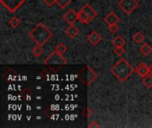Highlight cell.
<instances>
[{"instance_id":"cell-1","label":"cell","mask_w":152,"mask_h":128,"mask_svg":"<svg viewBox=\"0 0 152 128\" xmlns=\"http://www.w3.org/2000/svg\"><path fill=\"white\" fill-rule=\"evenodd\" d=\"M110 71L119 81L125 82L134 72V69L126 59L121 58L111 67Z\"/></svg>"},{"instance_id":"cell-2","label":"cell","mask_w":152,"mask_h":128,"mask_svg":"<svg viewBox=\"0 0 152 128\" xmlns=\"http://www.w3.org/2000/svg\"><path fill=\"white\" fill-rule=\"evenodd\" d=\"M31 39L38 45L43 46L50 38L53 37V33L45 27V24L39 22L28 34Z\"/></svg>"},{"instance_id":"cell-3","label":"cell","mask_w":152,"mask_h":128,"mask_svg":"<svg viewBox=\"0 0 152 128\" xmlns=\"http://www.w3.org/2000/svg\"><path fill=\"white\" fill-rule=\"evenodd\" d=\"M97 73L89 65H86V67L80 71L78 75V78L81 82L84 83L86 86H89L97 78Z\"/></svg>"},{"instance_id":"cell-4","label":"cell","mask_w":152,"mask_h":128,"mask_svg":"<svg viewBox=\"0 0 152 128\" xmlns=\"http://www.w3.org/2000/svg\"><path fill=\"white\" fill-rule=\"evenodd\" d=\"M44 63L48 66H63L66 65L68 61L64 57H62V54L54 51L45 60Z\"/></svg>"},{"instance_id":"cell-5","label":"cell","mask_w":152,"mask_h":128,"mask_svg":"<svg viewBox=\"0 0 152 128\" xmlns=\"http://www.w3.org/2000/svg\"><path fill=\"white\" fill-rule=\"evenodd\" d=\"M118 5L127 14L132 13L139 5L137 0H119Z\"/></svg>"},{"instance_id":"cell-6","label":"cell","mask_w":152,"mask_h":128,"mask_svg":"<svg viewBox=\"0 0 152 128\" xmlns=\"http://www.w3.org/2000/svg\"><path fill=\"white\" fill-rule=\"evenodd\" d=\"M26 0H0L1 4L10 12H14L17 11L24 3Z\"/></svg>"},{"instance_id":"cell-7","label":"cell","mask_w":152,"mask_h":128,"mask_svg":"<svg viewBox=\"0 0 152 128\" xmlns=\"http://www.w3.org/2000/svg\"><path fill=\"white\" fill-rule=\"evenodd\" d=\"M77 19H78V13H77L72 9H69L63 15V20L67 23H69V25H73Z\"/></svg>"},{"instance_id":"cell-8","label":"cell","mask_w":152,"mask_h":128,"mask_svg":"<svg viewBox=\"0 0 152 128\" xmlns=\"http://www.w3.org/2000/svg\"><path fill=\"white\" fill-rule=\"evenodd\" d=\"M135 72H137V74L142 78L150 74V68L145 62H141L135 69Z\"/></svg>"},{"instance_id":"cell-9","label":"cell","mask_w":152,"mask_h":128,"mask_svg":"<svg viewBox=\"0 0 152 128\" xmlns=\"http://www.w3.org/2000/svg\"><path fill=\"white\" fill-rule=\"evenodd\" d=\"M81 10H82L85 13H86V14L88 15V17H89L92 20H93L94 18H96L97 15H98L97 12H96L90 4H84V5L82 6Z\"/></svg>"},{"instance_id":"cell-10","label":"cell","mask_w":152,"mask_h":128,"mask_svg":"<svg viewBox=\"0 0 152 128\" xmlns=\"http://www.w3.org/2000/svg\"><path fill=\"white\" fill-rule=\"evenodd\" d=\"M104 21L108 25H115L119 21V17L114 12H110L104 17Z\"/></svg>"},{"instance_id":"cell-11","label":"cell","mask_w":152,"mask_h":128,"mask_svg":"<svg viewBox=\"0 0 152 128\" xmlns=\"http://www.w3.org/2000/svg\"><path fill=\"white\" fill-rule=\"evenodd\" d=\"M88 41L91 43V45H97L101 41H102V37L101 35H99L95 30L92 31L90 33V35L88 36Z\"/></svg>"},{"instance_id":"cell-12","label":"cell","mask_w":152,"mask_h":128,"mask_svg":"<svg viewBox=\"0 0 152 128\" xmlns=\"http://www.w3.org/2000/svg\"><path fill=\"white\" fill-rule=\"evenodd\" d=\"M65 33H66L70 38H73V37H77V36L78 35L79 30H78L77 28L75 27L74 25H69V26L66 29Z\"/></svg>"},{"instance_id":"cell-13","label":"cell","mask_w":152,"mask_h":128,"mask_svg":"<svg viewBox=\"0 0 152 128\" xmlns=\"http://www.w3.org/2000/svg\"><path fill=\"white\" fill-rule=\"evenodd\" d=\"M78 20L82 22V23H85V24H87V23H90L92 21V20L88 17V15L86 13H85L81 9L80 11L78 12Z\"/></svg>"},{"instance_id":"cell-14","label":"cell","mask_w":152,"mask_h":128,"mask_svg":"<svg viewBox=\"0 0 152 128\" xmlns=\"http://www.w3.org/2000/svg\"><path fill=\"white\" fill-rule=\"evenodd\" d=\"M151 51L152 47L149 45V44H144V45H142L140 47V52H141V53H142V55H144V56L149 55V54L151 53Z\"/></svg>"},{"instance_id":"cell-15","label":"cell","mask_w":152,"mask_h":128,"mask_svg":"<svg viewBox=\"0 0 152 128\" xmlns=\"http://www.w3.org/2000/svg\"><path fill=\"white\" fill-rule=\"evenodd\" d=\"M113 45H115V47H123L126 45V41L121 36H118L114 38Z\"/></svg>"},{"instance_id":"cell-16","label":"cell","mask_w":152,"mask_h":128,"mask_svg":"<svg viewBox=\"0 0 152 128\" xmlns=\"http://www.w3.org/2000/svg\"><path fill=\"white\" fill-rule=\"evenodd\" d=\"M144 39H145L144 35H143L142 32H140V31L136 32V33L134 35V37H133V40H134L136 44H142V43L144 41Z\"/></svg>"},{"instance_id":"cell-17","label":"cell","mask_w":152,"mask_h":128,"mask_svg":"<svg viewBox=\"0 0 152 128\" xmlns=\"http://www.w3.org/2000/svg\"><path fill=\"white\" fill-rule=\"evenodd\" d=\"M142 84L149 89L152 88V76L151 74L147 75L146 77L142 78Z\"/></svg>"},{"instance_id":"cell-18","label":"cell","mask_w":152,"mask_h":128,"mask_svg":"<svg viewBox=\"0 0 152 128\" xmlns=\"http://www.w3.org/2000/svg\"><path fill=\"white\" fill-rule=\"evenodd\" d=\"M43 53H44V50H43V48H42L41 45H37L32 49V54H33L34 56H36V57L41 56V55L43 54Z\"/></svg>"},{"instance_id":"cell-19","label":"cell","mask_w":152,"mask_h":128,"mask_svg":"<svg viewBox=\"0 0 152 128\" xmlns=\"http://www.w3.org/2000/svg\"><path fill=\"white\" fill-rule=\"evenodd\" d=\"M8 23L10 26H12V28H16L18 27L20 24V20L17 18V17H12L9 20H8Z\"/></svg>"},{"instance_id":"cell-20","label":"cell","mask_w":152,"mask_h":128,"mask_svg":"<svg viewBox=\"0 0 152 128\" xmlns=\"http://www.w3.org/2000/svg\"><path fill=\"white\" fill-rule=\"evenodd\" d=\"M71 2H72V0H55V3H56L61 9L66 8Z\"/></svg>"},{"instance_id":"cell-21","label":"cell","mask_w":152,"mask_h":128,"mask_svg":"<svg viewBox=\"0 0 152 128\" xmlns=\"http://www.w3.org/2000/svg\"><path fill=\"white\" fill-rule=\"evenodd\" d=\"M55 51L60 54H63L67 51V47L62 43H60L55 46Z\"/></svg>"},{"instance_id":"cell-22","label":"cell","mask_w":152,"mask_h":128,"mask_svg":"<svg viewBox=\"0 0 152 128\" xmlns=\"http://www.w3.org/2000/svg\"><path fill=\"white\" fill-rule=\"evenodd\" d=\"M114 52H115V53H116L117 55L122 56V55L126 53V50L124 49V46H123V47H115Z\"/></svg>"},{"instance_id":"cell-23","label":"cell","mask_w":152,"mask_h":128,"mask_svg":"<svg viewBox=\"0 0 152 128\" xmlns=\"http://www.w3.org/2000/svg\"><path fill=\"white\" fill-rule=\"evenodd\" d=\"M108 29H109V30L111 33H116L118 30V27L117 24H115V25H109V28Z\"/></svg>"},{"instance_id":"cell-24","label":"cell","mask_w":152,"mask_h":128,"mask_svg":"<svg viewBox=\"0 0 152 128\" xmlns=\"http://www.w3.org/2000/svg\"><path fill=\"white\" fill-rule=\"evenodd\" d=\"M88 127H100V125H98L95 121H93L88 125Z\"/></svg>"},{"instance_id":"cell-25","label":"cell","mask_w":152,"mask_h":128,"mask_svg":"<svg viewBox=\"0 0 152 128\" xmlns=\"http://www.w3.org/2000/svg\"><path fill=\"white\" fill-rule=\"evenodd\" d=\"M45 3L48 6H52V5L55 3V0H45Z\"/></svg>"},{"instance_id":"cell-26","label":"cell","mask_w":152,"mask_h":128,"mask_svg":"<svg viewBox=\"0 0 152 128\" xmlns=\"http://www.w3.org/2000/svg\"><path fill=\"white\" fill-rule=\"evenodd\" d=\"M91 115H92V110H91V109L87 108L86 109V118H89L91 117Z\"/></svg>"},{"instance_id":"cell-27","label":"cell","mask_w":152,"mask_h":128,"mask_svg":"<svg viewBox=\"0 0 152 128\" xmlns=\"http://www.w3.org/2000/svg\"><path fill=\"white\" fill-rule=\"evenodd\" d=\"M150 74L152 76V64L151 65V67H150Z\"/></svg>"}]
</instances>
